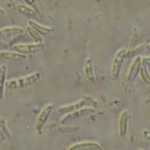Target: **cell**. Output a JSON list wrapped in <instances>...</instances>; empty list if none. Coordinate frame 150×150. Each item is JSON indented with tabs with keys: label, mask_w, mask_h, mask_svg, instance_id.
<instances>
[{
	"label": "cell",
	"mask_w": 150,
	"mask_h": 150,
	"mask_svg": "<svg viewBox=\"0 0 150 150\" xmlns=\"http://www.w3.org/2000/svg\"><path fill=\"white\" fill-rule=\"evenodd\" d=\"M128 57V50L127 48H120V50L116 53L114 61L112 64V77L114 79H117L121 72L122 66L125 62V58Z\"/></svg>",
	"instance_id": "7a4b0ae2"
},
{
	"label": "cell",
	"mask_w": 150,
	"mask_h": 150,
	"mask_svg": "<svg viewBox=\"0 0 150 150\" xmlns=\"http://www.w3.org/2000/svg\"><path fill=\"white\" fill-rule=\"evenodd\" d=\"M89 104V101H86V100H79L78 102L74 104H71V105H66V106H61L59 107V110L58 112L60 114H70V112H76V110H81L83 107H86V105Z\"/></svg>",
	"instance_id": "9c48e42d"
},
{
	"label": "cell",
	"mask_w": 150,
	"mask_h": 150,
	"mask_svg": "<svg viewBox=\"0 0 150 150\" xmlns=\"http://www.w3.org/2000/svg\"><path fill=\"white\" fill-rule=\"evenodd\" d=\"M14 8H15L22 15H25V16H35L37 15V12H35L32 8H30V6H23V4H19V3H14Z\"/></svg>",
	"instance_id": "9a60e30c"
},
{
	"label": "cell",
	"mask_w": 150,
	"mask_h": 150,
	"mask_svg": "<svg viewBox=\"0 0 150 150\" xmlns=\"http://www.w3.org/2000/svg\"><path fill=\"white\" fill-rule=\"evenodd\" d=\"M54 106L53 105H47L42 110V112L39 114L38 116V120H37V125H35V130H37L38 133H41L43 128L45 127L46 122L48 121V119L50 117V114L53 112Z\"/></svg>",
	"instance_id": "5b68a950"
},
{
	"label": "cell",
	"mask_w": 150,
	"mask_h": 150,
	"mask_svg": "<svg viewBox=\"0 0 150 150\" xmlns=\"http://www.w3.org/2000/svg\"><path fill=\"white\" fill-rule=\"evenodd\" d=\"M27 32H28V35H30V38H31L32 40L35 41V43H43V39H42V35H40L39 33H38L37 31H35L33 29L30 27V26L27 25Z\"/></svg>",
	"instance_id": "e0dca14e"
},
{
	"label": "cell",
	"mask_w": 150,
	"mask_h": 150,
	"mask_svg": "<svg viewBox=\"0 0 150 150\" xmlns=\"http://www.w3.org/2000/svg\"><path fill=\"white\" fill-rule=\"evenodd\" d=\"M96 110L93 108H89V107H83L81 110H76V112H70V114H67L62 119H61V123L64 125V123H69V122L73 121V120H77L79 118H83V117H87V116L93 115Z\"/></svg>",
	"instance_id": "277c9868"
},
{
	"label": "cell",
	"mask_w": 150,
	"mask_h": 150,
	"mask_svg": "<svg viewBox=\"0 0 150 150\" xmlns=\"http://www.w3.org/2000/svg\"><path fill=\"white\" fill-rule=\"evenodd\" d=\"M141 64H142V58L141 57H136L134 61L132 62L130 69H129L128 76H127L129 83H132L135 78L137 77V75L139 74V70H141Z\"/></svg>",
	"instance_id": "ba28073f"
},
{
	"label": "cell",
	"mask_w": 150,
	"mask_h": 150,
	"mask_svg": "<svg viewBox=\"0 0 150 150\" xmlns=\"http://www.w3.org/2000/svg\"><path fill=\"white\" fill-rule=\"evenodd\" d=\"M8 69L6 66L0 67V99H3L4 97V87H6V78Z\"/></svg>",
	"instance_id": "2e32d148"
},
{
	"label": "cell",
	"mask_w": 150,
	"mask_h": 150,
	"mask_svg": "<svg viewBox=\"0 0 150 150\" xmlns=\"http://www.w3.org/2000/svg\"><path fill=\"white\" fill-rule=\"evenodd\" d=\"M138 38H139V33H138V29L136 27L133 28V35H132V39H131V45H130V48L133 50L136 45L138 41Z\"/></svg>",
	"instance_id": "ac0fdd59"
},
{
	"label": "cell",
	"mask_w": 150,
	"mask_h": 150,
	"mask_svg": "<svg viewBox=\"0 0 150 150\" xmlns=\"http://www.w3.org/2000/svg\"><path fill=\"white\" fill-rule=\"evenodd\" d=\"M3 14H4V10H3V9H1V8H0V16H1V15H3Z\"/></svg>",
	"instance_id": "ffe728a7"
},
{
	"label": "cell",
	"mask_w": 150,
	"mask_h": 150,
	"mask_svg": "<svg viewBox=\"0 0 150 150\" xmlns=\"http://www.w3.org/2000/svg\"><path fill=\"white\" fill-rule=\"evenodd\" d=\"M100 144L94 142H83L72 145L68 150H101Z\"/></svg>",
	"instance_id": "8fae6325"
},
{
	"label": "cell",
	"mask_w": 150,
	"mask_h": 150,
	"mask_svg": "<svg viewBox=\"0 0 150 150\" xmlns=\"http://www.w3.org/2000/svg\"><path fill=\"white\" fill-rule=\"evenodd\" d=\"M131 118V114L129 110H125L121 112V115L119 117V123H118V129H119V135L121 138H125L129 130V121Z\"/></svg>",
	"instance_id": "8992f818"
},
{
	"label": "cell",
	"mask_w": 150,
	"mask_h": 150,
	"mask_svg": "<svg viewBox=\"0 0 150 150\" xmlns=\"http://www.w3.org/2000/svg\"><path fill=\"white\" fill-rule=\"evenodd\" d=\"M40 78H41V73L35 72L30 75H27V76H24V77L11 79L8 83H6V86L9 89H22V88L29 87V86L35 84L37 81H40Z\"/></svg>",
	"instance_id": "6da1fadb"
},
{
	"label": "cell",
	"mask_w": 150,
	"mask_h": 150,
	"mask_svg": "<svg viewBox=\"0 0 150 150\" xmlns=\"http://www.w3.org/2000/svg\"><path fill=\"white\" fill-rule=\"evenodd\" d=\"M85 73L87 76L88 81L90 83H96V75H94V69H93V60L92 58H88L85 64Z\"/></svg>",
	"instance_id": "4fadbf2b"
},
{
	"label": "cell",
	"mask_w": 150,
	"mask_h": 150,
	"mask_svg": "<svg viewBox=\"0 0 150 150\" xmlns=\"http://www.w3.org/2000/svg\"><path fill=\"white\" fill-rule=\"evenodd\" d=\"M23 32H24V29L21 27H6V28L0 29V41L14 39L18 35H22Z\"/></svg>",
	"instance_id": "52a82bcc"
},
{
	"label": "cell",
	"mask_w": 150,
	"mask_h": 150,
	"mask_svg": "<svg viewBox=\"0 0 150 150\" xmlns=\"http://www.w3.org/2000/svg\"><path fill=\"white\" fill-rule=\"evenodd\" d=\"M27 25L30 26V27H31L35 31H37L40 35H50L55 31V29L52 28V27L40 25V24H38L37 22L32 21V19H29L28 22H27Z\"/></svg>",
	"instance_id": "30bf717a"
},
{
	"label": "cell",
	"mask_w": 150,
	"mask_h": 150,
	"mask_svg": "<svg viewBox=\"0 0 150 150\" xmlns=\"http://www.w3.org/2000/svg\"><path fill=\"white\" fill-rule=\"evenodd\" d=\"M149 67H150V58H148V57L142 58V64H141V70H139V74H141L142 79H143L146 84H150Z\"/></svg>",
	"instance_id": "7c38bea8"
},
{
	"label": "cell",
	"mask_w": 150,
	"mask_h": 150,
	"mask_svg": "<svg viewBox=\"0 0 150 150\" xmlns=\"http://www.w3.org/2000/svg\"><path fill=\"white\" fill-rule=\"evenodd\" d=\"M45 48V45L43 43H32V44H16L13 46V50L16 53H19L22 55H31V54L40 53Z\"/></svg>",
	"instance_id": "3957f363"
},
{
	"label": "cell",
	"mask_w": 150,
	"mask_h": 150,
	"mask_svg": "<svg viewBox=\"0 0 150 150\" xmlns=\"http://www.w3.org/2000/svg\"><path fill=\"white\" fill-rule=\"evenodd\" d=\"M27 4H28V6H30V8H32V9L35 10V12L39 13V10H38L37 8V1L35 0H24Z\"/></svg>",
	"instance_id": "d6986e66"
},
{
	"label": "cell",
	"mask_w": 150,
	"mask_h": 150,
	"mask_svg": "<svg viewBox=\"0 0 150 150\" xmlns=\"http://www.w3.org/2000/svg\"><path fill=\"white\" fill-rule=\"evenodd\" d=\"M0 58L6 60H23L26 59V56L16 52H0Z\"/></svg>",
	"instance_id": "5bb4252c"
}]
</instances>
